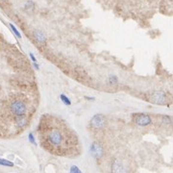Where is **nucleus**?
Wrapping results in <instances>:
<instances>
[{"mask_svg":"<svg viewBox=\"0 0 173 173\" xmlns=\"http://www.w3.org/2000/svg\"><path fill=\"white\" fill-rule=\"evenodd\" d=\"M39 130L41 145L54 154L65 155L74 144L78 143L74 132L67 124H61L60 119L53 118V116L41 118Z\"/></svg>","mask_w":173,"mask_h":173,"instance_id":"nucleus-1","label":"nucleus"},{"mask_svg":"<svg viewBox=\"0 0 173 173\" xmlns=\"http://www.w3.org/2000/svg\"><path fill=\"white\" fill-rule=\"evenodd\" d=\"M11 111L16 116L25 115L27 113V107L24 102H22L20 100H16V101L12 102Z\"/></svg>","mask_w":173,"mask_h":173,"instance_id":"nucleus-2","label":"nucleus"},{"mask_svg":"<svg viewBox=\"0 0 173 173\" xmlns=\"http://www.w3.org/2000/svg\"><path fill=\"white\" fill-rule=\"evenodd\" d=\"M133 116H134V122L139 126L145 127V126L151 124V121H152L151 116L147 114L138 113V114H135Z\"/></svg>","mask_w":173,"mask_h":173,"instance_id":"nucleus-3","label":"nucleus"},{"mask_svg":"<svg viewBox=\"0 0 173 173\" xmlns=\"http://www.w3.org/2000/svg\"><path fill=\"white\" fill-rule=\"evenodd\" d=\"M106 125V118L105 116L101 114H97L94 116H92L91 119V126L95 130H100L104 128Z\"/></svg>","mask_w":173,"mask_h":173,"instance_id":"nucleus-4","label":"nucleus"},{"mask_svg":"<svg viewBox=\"0 0 173 173\" xmlns=\"http://www.w3.org/2000/svg\"><path fill=\"white\" fill-rule=\"evenodd\" d=\"M150 100L155 104L165 105L166 103V94L163 91H155L151 94Z\"/></svg>","mask_w":173,"mask_h":173,"instance_id":"nucleus-5","label":"nucleus"},{"mask_svg":"<svg viewBox=\"0 0 173 173\" xmlns=\"http://www.w3.org/2000/svg\"><path fill=\"white\" fill-rule=\"evenodd\" d=\"M112 173H128L126 166L118 160H115L111 166Z\"/></svg>","mask_w":173,"mask_h":173,"instance_id":"nucleus-6","label":"nucleus"},{"mask_svg":"<svg viewBox=\"0 0 173 173\" xmlns=\"http://www.w3.org/2000/svg\"><path fill=\"white\" fill-rule=\"evenodd\" d=\"M91 155L93 157L98 159V158L102 157L103 153H104V149H103V147H102V145L100 143L93 142L91 144Z\"/></svg>","mask_w":173,"mask_h":173,"instance_id":"nucleus-7","label":"nucleus"},{"mask_svg":"<svg viewBox=\"0 0 173 173\" xmlns=\"http://www.w3.org/2000/svg\"><path fill=\"white\" fill-rule=\"evenodd\" d=\"M34 38L40 44H45L46 43V37L43 32L40 30H36L34 32Z\"/></svg>","mask_w":173,"mask_h":173,"instance_id":"nucleus-8","label":"nucleus"},{"mask_svg":"<svg viewBox=\"0 0 173 173\" xmlns=\"http://www.w3.org/2000/svg\"><path fill=\"white\" fill-rule=\"evenodd\" d=\"M16 124L18 127H24L25 125H27V118L25 115H20V116H16L15 118Z\"/></svg>","mask_w":173,"mask_h":173,"instance_id":"nucleus-9","label":"nucleus"},{"mask_svg":"<svg viewBox=\"0 0 173 173\" xmlns=\"http://www.w3.org/2000/svg\"><path fill=\"white\" fill-rule=\"evenodd\" d=\"M0 165L5 166H13V163L8 160H4V159H0Z\"/></svg>","mask_w":173,"mask_h":173,"instance_id":"nucleus-10","label":"nucleus"},{"mask_svg":"<svg viewBox=\"0 0 173 173\" xmlns=\"http://www.w3.org/2000/svg\"><path fill=\"white\" fill-rule=\"evenodd\" d=\"M10 27H11V29L13 30V33H15V34H16V36L17 37V38L21 39V35H20V33L17 31V29H16V28L15 27V25H13V24H12V23H11V24H10Z\"/></svg>","mask_w":173,"mask_h":173,"instance_id":"nucleus-11","label":"nucleus"},{"mask_svg":"<svg viewBox=\"0 0 173 173\" xmlns=\"http://www.w3.org/2000/svg\"><path fill=\"white\" fill-rule=\"evenodd\" d=\"M61 100H62L64 104H67V105H70L71 103H70V100L68 99V98L65 96L64 94H61Z\"/></svg>","mask_w":173,"mask_h":173,"instance_id":"nucleus-12","label":"nucleus"},{"mask_svg":"<svg viewBox=\"0 0 173 173\" xmlns=\"http://www.w3.org/2000/svg\"><path fill=\"white\" fill-rule=\"evenodd\" d=\"M70 173H82V171L76 166H72L70 167Z\"/></svg>","mask_w":173,"mask_h":173,"instance_id":"nucleus-13","label":"nucleus"},{"mask_svg":"<svg viewBox=\"0 0 173 173\" xmlns=\"http://www.w3.org/2000/svg\"><path fill=\"white\" fill-rule=\"evenodd\" d=\"M33 7H34V3H33L32 1H28L25 4V8L26 9H30V8H33Z\"/></svg>","mask_w":173,"mask_h":173,"instance_id":"nucleus-14","label":"nucleus"},{"mask_svg":"<svg viewBox=\"0 0 173 173\" xmlns=\"http://www.w3.org/2000/svg\"><path fill=\"white\" fill-rule=\"evenodd\" d=\"M29 139H30V142H31L33 144H35V145H36V141H35V138H34V136H33V134H32V133H30V134H29Z\"/></svg>","mask_w":173,"mask_h":173,"instance_id":"nucleus-15","label":"nucleus"},{"mask_svg":"<svg viewBox=\"0 0 173 173\" xmlns=\"http://www.w3.org/2000/svg\"><path fill=\"white\" fill-rule=\"evenodd\" d=\"M110 83L113 85V84H115V83H118V78H116L115 76H113V77H111L110 78Z\"/></svg>","mask_w":173,"mask_h":173,"instance_id":"nucleus-16","label":"nucleus"},{"mask_svg":"<svg viewBox=\"0 0 173 173\" xmlns=\"http://www.w3.org/2000/svg\"><path fill=\"white\" fill-rule=\"evenodd\" d=\"M29 55H30V57H31V59L33 60V62H34V63H37V60H36V58H35V56H34V55H33L32 53H30Z\"/></svg>","mask_w":173,"mask_h":173,"instance_id":"nucleus-17","label":"nucleus"},{"mask_svg":"<svg viewBox=\"0 0 173 173\" xmlns=\"http://www.w3.org/2000/svg\"><path fill=\"white\" fill-rule=\"evenodd\" d=\"M85 98L87 100H94V98L93 97H88V96H85Z\"/></svg>","mask_w":173,"mask_h":173,"instance_id":"nucleus-18","label":"nucleus"}]
</instances>
